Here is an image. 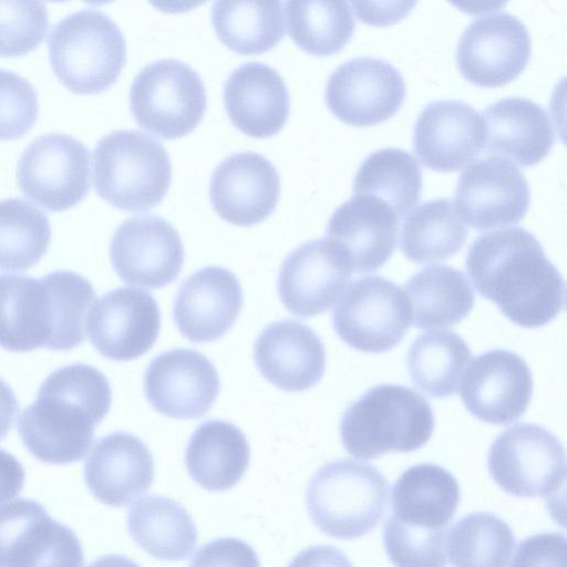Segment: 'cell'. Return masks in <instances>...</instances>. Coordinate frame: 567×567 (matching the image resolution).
Masks as SVG:
<instances>
[{"mask_svg":"<svg viewBox=\"0 0 567 567\" xmlns=\"http://www.w3.org/2000/svg\"><path fill=\"white\" fill-rule=\"evenodd\" d=\"M460 502L455 476L442 466L421 463L405 470L392 488V516L429 529H447Z\"/></svg>","mask_w":567,"mask_h":567,"instance_id":"f1b7e54d","label":"cell"},{"mask_svg":"<svg viewBox=\"0 0 567 567\" xmlns=\"http://www.w3.org/2000/svg\"><path fill=\"white\" fill-rule=\"evenodd\" d=\"M49 27L47 7L40 1H0V56L33 51Z\"/></svg>","mask_w":567,"mask_h":567,"instance_id":"60d3db41","label":"cell"},{"mask_svg":"<svg viewBox=\"0 0 567 567\" xmlns=\"http://www.w3.org/2000/svg\"><path fill=\"white\" fill-rule=\"evenodd\" d=\"M446 532L408 525L391 516L384 524L383 545L395 567H445Z\"/></svg>","mask_w":567,"mask_h":567,"instance_id":"ab89813d","label":"cell"},{"mask_svg":"<svg viewBox=\"0 0 567 567\" xmlns=\"http://www.w3.org/2000/svg\"><path fill=\"white\" fill-rule=\"evenodd\" d=\"M530 202L528 182L508 158L488 155L468 165L455 189L461 220L478 230L519 223Z\"/></svg>","mask_w":567,"mask_h":567,"instance_id":"7c38bea8","label":"cell"},{"mask_svg":"<svg viewBox=\"0 0 567 567\" xmlns=\"http://www.w3.org/2000/svg\"><path fill=\"white\" fill-rule=\"evenodd\" d=\"M433 430L427 400L410 388L389 383L369 389L340 421L346 451L360 460L416 451L427 443Z\"/></svg>","mask_w":567,"mask_h":567,"instance_id":"3957f363","label":"cell"},{"mask_svg":"<svg viewBox=\"0 0 567 567\" xmlns=\"http://www.w3.org/2000/svg\"><path fill=\"white\" fill-rule=\"evenodd\" d=\"M467 229L449 198H435L410 210L401 230V250L411 261L429 264L456 255Z\"/></svg>","mask_w":567,"mask_h":567,"instance_id":"d6a6232c","label":"cell"},{"mask_svg":"<svg viewBox=\"0 0 567 567\" xmlns=\"http://www.w3.org/2000/svg\"><path fill=\"white\" fill-rule=\"evenodd\" d=\"M477 292L512 322L538 328L565 309V282L537 238L522 227L477 237L466 257Z\"/></svg>","mask_w":567,"mask_h":567,"instance_id":"6da1fadb","label":"cell"},{"mask_svg":"<svg viewBox=\"0 0 567 567\" xmlns=\"http://www.w3.org/2000/svg\"><path fill=\"white\" fill-rule=\"evenodd\" d=\"M353 11L358 19L369 24H389L401 20L410 12L415 2H384L377 3L379 8L371 2H351Z\"/></svg>","mask_w":567,"mask_h":567,"instance_id":"f6af8a7d","label":"cell"},{"mask_svg":"<svg viewBox=\"0 0 567 567\" xmlns=\"http://www.w3.org/2000/svg\"><path fill=\"white\" fill-rule=\"evenodd\" d=\"M154 477L150 449L137 436L113 432L101 437L84 464L85 483L101 503L121 507L148 491Z\"/></svg>","mask_w":567,"mask_h":567,"instance_id":"cb8c5ba5","label":"cell"},{"mask_svg":"<svg viewBox=\"0 0 567 567\" xmlns=\"http://www.w3.org/2000/svg\"><path fill=\"white\" fill-rule=\"evenodd\" d=\"M515 544L508 524L485 512L462 517L446 536L449 558L454 567H507Z\"/></svg>","mask_w":567,"mask_h":567,"instance_id":"74e56055","label":"cell"},{"mask_svg":"<svg viewBox=\"0 0 567 567\" xmlns=\"http://www.w3.org/2000/svg\"><path fill=\"white\" fill-rule=\"evenodd\" d=\"M184 256L177 230L153 215L124 220L114 231L110 246L111 262L121 280L150 289L176 280Z\"/></svg>","mask_w":567,"mask_h":567,"instance_id":"5bb4252c","label":"cell"},{"mask_svg":"<svg viewBox=\"0 0 567 567\" xmlns=\"http://www.w3.org/2000/svg\"><path fill=\"white\" fill-rule=\"evenodd\" d=\"M54 330L53 296L47 277L0 275V347L14 352L52 350Z\"/></svg>","mask_w":567,"mask_h":567,"instance_id":"484cf974","label":"cell"},{"mask_svg":"<svg viewBox=\"0 0 567 567\" xmlns=\"http://www.w3.org/2000/svg\"><path fill=\"white\" fill-rule=\"evenodd\" d=\"M280 177L262 155L240 152L225 158L214 171L209 196L215 212L237 226L265 220L276 208Z\"/></svg>","mask_w":567,"mask_h":567,"instance_id":"ffe728a7","label":"cell"},{"mask_svg":"<svg viewBox=\"0 0 567 567\" xmlns=\"http://www.w3.org/2000/svg\"><path fill=\"white\" fill-rule=\"evenodd\" d=\"M224 103L231 123L245 134L265 138L286 124L290 100L282 76L272 68L249 62L227 78Z\"/></svg>","mask_w":567,"mask_h":567,"instance_id":"d4e9b609","label":"cell"},{"mask_svg":"<svg viewBox=\"0 0 567 567\" xmlns=\"http://www.w3.org/2000/svg\"><path fill=\"white\" fill-rule=\"evenodd\" d=\"M566 537L542 533L520 542L511 567H566Z\"/></svg>","mask_w":567,"mask_h":567,"instance_id":"ee69618b","label":"cell"},{"mask_svg":"<svg viewBox=\"0 0 567 567\" xmlns=\"http://www.w3.org/2000/svg\"><path fill=\"white\" fill-rule=\"evenodd\" d=\"M112 390L96 368L74 363L53 371L25 408L18 432L29 452L50 464H69L84 457L94 430L110 411Z\"/></svg>","mask_w":567,"mask_h":567,"instance_id":"7a4b0ae2","label":"cell"},{"mask_svg":"<svg viewBox=\"0 0 567 567\" xmlns=\"http://www.w3.org/2000/svg\"><path fill=\"white\" fill-rule=\"evenodd\" d=\"M411 322L417 329L458 323L474 307V292L465 275L453 267L433 265L414 274L404 286Z\"/></svg>","mask_w":567,"mask_h":567,"instance_id":"1f68e13d","label":"cell"},{"mask_svg":"<svg viewBox=\"0 0 567 567\" xmlns=\"http://www.w3.org/2000/svg\"><path fill=\"white\" fill-rule=\"evenodd\" d=\"M288 567H353L349 558L330 545H316L301 550Z\"/></svg>","mask_w":567,"mask_h":567,"instance_id":"bcb514c9","label":"cell"},{"mask_svg":"<svg viewBox=\"0 0 567 567\" xmlns=\"http://www.w3.org/2000/svg\"><path fill=\"white\" fill-rule=\"evenodd\" d=\"M399 226L400 217L384 200L353 195L333 212L326 235L347 254L352 271L370 272L394 252Z\"/></svg>","mask_w":567,"mask_h":567,"instance_id":"7402d4cb","label":"cell"},{"mask_svg":"<svg viewBox=\"0 0 567 567\" xmlns=\"http://www.w3.org/2000/svg\"><path fill=\"white\" fill-rule=\"evenodd\" d=\"M39 112L38 96L31 83L21 75L0 69V140L24 135Z\"/></svg>","mask_w":567,"mask_h":567,"instance_id":"b9f144b4","label":"cell"},{"mask_svg":"<svg viewBox=\"0 0 567 567\" xmlns=\"http://www.w3.org/2000/svg\"><path fill=\"white\" fill-rule=\"evenodd\" d=\"M133 540L148 555L177 561L192 555L197 543L196 526L178 502L164 496H144L127 515Z\"/></svg>","mask_w":567,"mask_h":567,"instance_id":"4dcf8cb0","label":"cell"},{"mask_svg":"<svg viewBox=\"0 0 567 567\" xmlns=\"http://www.w3.org/2000/svg\"><path fill=\"white\" fill-rule=\"evenodd\" d=\"M58 79L78 94H97L118 78L126 41L117 24L95 9H82L56 22L48 39Z\"/></svg>","mask_w":567,"mask_h":567,"instance_id":"8992f818","label":"cell"},{"mask_svg":"<svg viewBox=\"0 0 567 567\" xmlns=\"http://www.w3.org/2000/svg\"><path fill=\"white\" fill-rule=\"evenodd\" d=\"M249 443L239 427L223 420L202 423L190 436L185 463L190 477L210 492L229 489L246 473Z\"/></svg>","mask_w":567,"mask_h":567,"instance_id":"f546056e","label":"cell"},{"mask_svg":"<svg viewBox=\"0 0 567 567\" xmlns=\"http://www.w3.org/2000/svg\"><path fill=\"white\" fill-rule=\"evenodd\" d=\"M333 328L351 348L382 353L396 347L411 323L404 290L381 276H365L350 284L332 313Z\"/></svg>","mask_w":567,"mask_h":567,"instance_id":"9c48e42d","label":"cell"},{"mask_svg":"<svg viewBox=\"0 0 567 567\" xmlns=\"http://www.w3.org/2000/svg\"><path fill=\"white\" fill-rule=\"evenodd\" d=\"M171 179L172 164L166 150L143 132L114 131L94 148L95 190L118 209H152L166 195Z\"/></svg>","mask_w":567,"mask_h":567,"instance_id":"5b68a950","label":"cell"},{"mask_svg":"<svg viewBox=\"0 0 567 567\" xmlns=\"http://www.w3.org/2000/svg\"><path fill=\"white\" fill-rule=\"evenodd\" d=\"M70 530L33 499L0 506V567H51Z\"/></svg>","mask_w":567,"mask_h":567,"instance_id":"83f0119b","label":"cell"},{"mask_svg":"<svg viewBox=\"0 0 567 567\" xmlns=\"http://www.w3.org/2000/svg\"><path fill=\"white\" fill-rule=\"evenodd\" d=\"M90 152L75 137L50 133L35 138L22 153L17 181L28 198L53 210H66L90 190Z\"/></svg>","mask_w":567,"mask_h":567,"instance_id":"30bf717a","label":"cell"},{"mask_svg":"<svg viewBox=\"0 0 567 567\" xmlns=\"http://www.w3.org/2000/svg\"><path fill=\"white\" fill-rule=\"evenodd\" d=\"M288 33L306 52L337 53L350 40L354 20L346 1H288L284 3Z\"/></svg>","mask_w":567,"mask_h":567,"instance_id":"8d00e7d4","label":"cell"},{"mask_svg":"<svg viewBox=\"0 0 567 567\" xmlns=\"http://www.w3.org/2000/svg\"><path fill=\"white\" fill-rule=\"evenodd\" d=\"M189 567H260L255 549L239 538L223 537L203 545Z\"/></svg>","mask_w":567,"mask_h":567,"instance_id":"7bdbcfd3","label":"cell"},{"mask_svg":"<svg viewBox=\"0 0 567 567\" xmlns=\"http://www.w3.org/2000/svg\"><path fill=\"white\" fill-rule=\"evenodd\" d=\"M422 174L412 154L400 148L371 153L359 167L354 195H370L384 200L401 218L421 197Z\"/></svg>","mask_w":567,"mask_h":567,"instance_id":"d590c367","label":"cell"},{"mask_svg":"<svg viewBox=\"0 0 567 567\" xmlns=\"http://www.w3.org/2000/svg\"><path fill=\"white\" fill-rule=\"evenodd\" d=\"M470 359V348L457 333L433 330L420 334L410 346L408 370L419 389L442 399L454 394Z\"/></svg>","mask_w":567,"mask_h":567,"instance_id":"e575fe53","label":"cell"},{"mask_svg":"<svg viewBox=\"0 0 567 567\" xmlns=\"http://www.w3.org/2000/svg\"><path fill=\"white\" fill-rule=\"evenodd\" d=\"M50 220L35 205L22 198L0 200V270H24L47 252Z\"/></svg>","mask_w":567,"mask_h":567,"instance_id":"f35d334b","label":"cell"},{"mask_svg":"<svg viewBox=\"0 0 567 567\" xmlns=\"http://www.w3.org/2000/svg\"><path fill=\"white\" fill-rule=\"evenodd\" d=\"M413 147L426 167L437 172L458 171L485 147L483 117L458 100L431 102L415 122Z\"/></svg>","mask_w":567,"mask_h":567,"instance_id":"d6986e66","label":"cell"},{"mask_svg":"<svg viewBox=\"0 0 567 567\" xmlns=\"http://www.w3.org/2000/svg\"><path fill=\"white\" fill-rule=\"evenodd\" d=\"M243 306L237 277L217 266L202 268L181 285L173 318L181 333L192 342H210L230 330Z\"/></svg>","mask_w":567,"mask_h":567,"instance_id":"44dd1931","label":"cell"},{"mask_svg":"<svg viewBox=\"0 0 567 567\" xmlns=\"http://www.w3.org/2000/svg\"><path fill=\"white\" fill-rule=\"evenodd\" d=\"M530 53L526 25L517 17L499 11L477 17L464 30L456 48V64L473 84L496 87L516 79Z\"/></svg>","mask_w":567,"mask_h":567,"instance_id":"8fae6325","label":"cell"},{"mask_svg":"<svg viewBox=\"0 0 567 567\" xmlns=\"http://www.w3.org/2000/svg\"><path fill=\"white\" fill-rule=\"evenodd\" d=\"M25 472L11 453L0 449V503L16 497L23 488Z\"/></svg>","mask_w":567,"mask_h":567,"instance_id":"7dc6e473","label":"cell"},{"mask_svg":"<svg viewBox=\"0 0 567 567\" xmlns=\"http://www.w3.org/2000/svg\"><path fill=\"white\" fill-rule=\"evenodd\" d=\"M254 359L261 375L287 392L312 388L326 369L320 338L310 327L295 320L268 324L255 342Z\"/></svg>","mask_w":567,"mask_h":567,"instance_id":"603a6c76","label":"cell"},{"mask_svg":"<svg viewBox=\"0 0 567 567\" xmlns=\"http://www.w3.org/2000/svg\"><path fill=\"white\" fill-rule=\"evenodd\" d=\"M487 465L496 484L517 497H549L565 486L564 446L537 424L520 423L502 432L489 447Z\"/></svg>","mask_w":567,"mask_h":567,"instance_id":"ba28073f","label":"cell"},{"mask_svg":"<svg viewBox=\"0 0 567 567\" xmlns=\"http://www.w3.org/2000/svg\"><path fill=\"white\" fill-rule=\"evenodd\" d=\"M161 329V312L153 296L121 287L102 296L90 309L85 332L105 358L130 361L154 346Z\"/></svg>","mask_w":567,"mask_h":567,"instance_id":"2e32d148","label":"cell"},{"mask_svg":"<svg viewBox=\"0 0 567 567\" xmlns=\"http://www.w3.org/2000/svg\"><path fill=\"white\" fill-rule=\"evenodd\" d=\"M206 104L200 76L173 59L144 66L130 90L131 112L137 124L166 140L194 131L204 117Z\"/></svg>","mask_w":567,"mask_h":567,"instance_id":"52a82bcc","label":"cell"},{"mask_svg":"<svg viewBox=\"0 0 567 567\" xmlns=\"http://www.w3.org/2000/svg\"><path fill=\"white\" fill-rule=\"evenodd\" d=\"M352 268L347 254L327 238L303 243L285 258L277 289L281 302L298 318L329 310L341 297Z\"/></svg>","mask_w":567,"mask_h":567,"instance_id":"9a60e30c","label":"cell"},{"mask_svg":"<svg viewBox=\"0 0 567 567\" xmlns=\"http://www.w3.org/2000/svg\"><path fill=\"white\" fill-rule=\"evenodd\" d=\"M481 115L485 125V148L491 154L532 166L545 158L554 145L550 116L532 100L505 97L489 104Z\"/></svg>","mask_w":567,"mask_h":567,"instance_id":"4316f807","label":"cell"},{"mask_svg":"<svg viewBox=\"0 0 567 567\" xmlns=\"http://www.w3.org/2000/svg\"><path fill=\"white\" fill-rule=\"evenodd\" d=\"M89 567H140L135 561L123 555H105L94 560Z\"/></svg>","mask_w":567,"mask_h":567,"instance_id":"681fc988","label":"cell"},{"mask_svg":"<svg viewBox=\"0 0 567 567\" xmlns=\"http://www.w3.org/2000/svg\"><path fill=\"white\" fill-rule=\"evenodd\" d=\"M18 412L19 405L13 390L0 378V441L13 426Z\"/></svg>","mask_w":567,"mask_h":567,"instance_id":"c3c4849f","label":"cell"},{"mask_svg":"<svg viewBox=\"0 0 567 567\" xmlns=\"http://www.w3.org/2000/svg\"><path fill=\"white\" fill-rule=\"evenodd\" d=\"M389 483L373 465L354 460L323 464L311 477L306 504L324 534L353 539L372 530L386 511Z\"/></svg>","mask_w":567,"mask_h":567,"instance_id":"277c9868","label":"cell"},{"mask_svg":"<svg viewBox=\"0 0 567 567\" xmlns=\"http://www.w3.org/2000/svg\"><path fill=\"white\" fill-rule=\"evenodd\" d=\"M405 82L391 63L359 56L339 65L329 76L324 99L340 121L354 126L384 122L405 97Z\"/></svg>","mask_w":567,"mask_h":567,"instance_id":"4fadbf2b","label":"cell"},{"mask_svg":"<svg viewBox=\"0 0 567 567\" xmlns=\"http://www.w3.org/2000/svg\"><path fill=\"white\" fill-rule=\"evenodd\" d=\"M280 1H217L212 22L219 40L239 54H259L285 35Z\"/></svg>","mask_w":567,"mask_h":567,"instance_id":"836d02e7","label":"cell"},{"mask_svg":"<svg viewBox=\"0 0 567 567\" xmlns=\"http://www.w3.org/2000/svg\"><path fill=\"white\" fill-rule=\"evenodd\" d=\"M220 390L218 372L200 352L177 348L148 364L144 392L148 403L173 419H198L213 406Z\"/></svg>","mask_w":567,"mask_h":567,"instance_id":"ac0fdd59","label":"cell"},{"mask_svg":"<svg viewBox=\"0 0 567 567\" xmlns=\"http://www.w3.org/2000/svg\"><path fill=\"white\" fill-rule=\"evenodd\" d=\"M533 394L532 372L516 353L493 349L475 357L460 383V396L476 419L496 425L518 420Z\"/></svg>","mask_w":567,"mask_h":567,"instance_id":"e0dca14e","label":"cell"}]
</instances>
